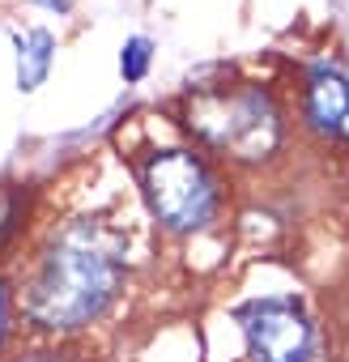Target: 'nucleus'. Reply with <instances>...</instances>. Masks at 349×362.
Here are the masks:
<instances>
[{"mask_svg":"<svg viewBox=\"0 0 349 362\" xmlns=\"http://www.w3.org/2000/svg\"><path fill=\"white\" fill-rule=\"evenodd\" d=\"M124 286V243L102 218H73L52 230L18 286L22 315L47 332H73L98 320Z\"/></svg>","mask_w":349,"mask_h":362,"instance_id":"nucleus-1","label":"nucleus"},{"mask_svg":"<svg viewBox=\"0 0 349 362\" xmlns=\"http://www.w3.org/2000/svg\"><path fill=\"white\" fill-rule=\"evenodd\" d=\"M188 128L218 158L264 162L281 145V111L260 86H209L188 94Z\"/></svg>","mask_w":349,"mask_h":362,"instance_id":"nucleus-2","label":"nucleus"},{"mask_svg":"<svg viewBox=\"0 0 349 362\" xmlns=\"http://www.w3.org/2000/svg\"><path fill=\"white\" fill-rule=\"evenodd\" d=\"M141 179H145V197H149L153 218L174 235H192V230L209 226L222 205L218 175L209 170V162L196 149L149 153V162L141 166Z\"/></svg>","mask_w":349,"mask_h":362,"instance_id":"nucleus-3","label":"nucleus"},{"mask_svg":"<svg viewBox=\"0 0 349 362\" xmlns=\"http://www.w3.org/2000/svg\"><path fill=\"white\" fill-rule=\"evenodd\" d=\"M252 362H307L311 358V320L290 298H256L239 311Z\"/></svg>","mask_w":349,"mask_h":362,"instance_id":"nucleus-4","label":"nucleus"},{"mask_svg":"<svg viewBox=\"0 0 349 362\" xmlns=\"http://www.w3.org/2000/svg\"><path fill=\"white\" fill-rule=\"evenodd\" d=\"M302 115L307 128H315L319 136L349 145V81L336 69L315 64L302 86Z\"/></svg>","mask_w":349,"mask_h":362,"instance_id":"nucleus-5","label":"nucleus"},{"mask_svg":"<svg viewBox=\"0 0 349 362\" xmlns=\"http://www.w3.org/2000/svg\"><path fill=\"white\" fill-rule=\"evenodd\" d=\"M52 52H56V39L47 30H39V26H30V30L18 35V86L26 94L43 86V77L52 69Z\"/></svg>","mask_w":349,"mask_h":362,"instance_id":"nucleus-6","label":"nucleus"},{"mask_svg":"<svg viewBox=\"0 0 349 362\" xmlns=\"http://www.w3.org/2000/svg\"><path fill=\"white\" fill-rule=\"evenodd\" d=\"M119 73H124V81H141L149 73V39L136 35L119 47Z\"/></svg>","mask_w":349,"mask_h":362,"instance_id":"nucleus-7","label":"nucleus"},{"mask_svg":"<svg viewBox=\"0 0 349 362\" xmlns=\"http://www.w3.org/2000/svg\"><path fill=\"white\" fill-rule=\"evenodd\" d=\"M18 218H22V205L13 192H0V247H5L13 235H18Z\"/></svg>","mask_w":349,"mask_h":362,"instance_id":"nucleus-8","label":"nucleus"},{"mask_svg":"<svg viewBox=\"0 0 349 362\" xmlns=\"http://www.w3.org/2000/svg\"><path fill=\"white\" fill-rule=\"evenodd\" d=\"M5 332H9V286L0 277V341H5Z\"/></svg>","mask_w":349,"mask_h":362,"instance_id":"nucleus-9","label":"nucleus"},{"mask_svg":"<svg viewBox=\"0 0 349 362\" xmlns=\"http://www.w3.org/2000/svg\"><path fill=\"white\" fill-rule=\"evenodd\" d=\"M13 362H73V358L56 354V349H43V354H26V358H13Z\"/></svg>","mask_w":349,"mask_h":362,"instance_id":"nucleus-10","label":"nucleus"}]
</instances>
